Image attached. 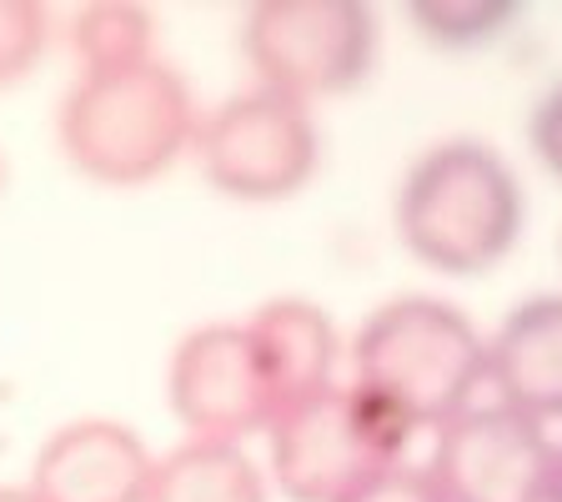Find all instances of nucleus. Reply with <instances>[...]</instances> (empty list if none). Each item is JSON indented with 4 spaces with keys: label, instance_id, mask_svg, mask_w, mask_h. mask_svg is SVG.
<instances>
[{
    "label": "nucleus",
    "instance_id": "nucleus-10",
    "mask_svg": "<svg viewBox=\"0 0 562 502\" xmlns=\"http://www.w3.org/2000/svg\"><path fill=\"white\" fill-rule=\"evenodd\" d=\"M246 342H251L261 387H267V398H271V417L281 408L322 392V387H331V372H337V332H331L327 312L316 302H302V297L267 302L246 322Z\"/></svg>",
    "mask_w": 562,
    "mask_h": 502
},
{
    "label": "nucleus",
    "instance_id": "nucleus-2",
    "mask_svg": "<svg viewBox=\"0 0 562 502\" xmlns=\"http://www.w3.org/2000/svg\"><path fill=\"white\" fill-rule=\"evenodd\" d=\"M196 101L166 60L126 70H81L56 111V141L95 187H146L196 141Z\"/></svg>",
    "mask_w": 562,
    "mask_h": 502
},
{
    "label": "nucleus",
    "instance_id": "nucleus-19",
    "mask_svg": "<svg viewBox=\"0 0 562 502\" xmlns=\"http://www.w3.org/2000/svg\"><path fill=\"white\" fill-rule=\"evenodd\" d=\"M548 502H562V443H558V462H552V498Z\"/></svg>",
    "mask_w": 562,
    "mask_h": 502
},
{
    "label": "nucleus",
    "instance_id": "nucleus-16",
    "mask_svg": "<svg viewBox=\"0 0 562 502\" xmlns=\"http://www.w3.org/2000/svg\"><path fill=\"white\" fill-rule=\"evenodd\" d=\"M341 502H447L442 488L432 482V472L427 468H412V462H397V468L376 472L367 488H357L351 498Z\"/></svg>",
    "mask_w": 562,
    "mask_h": 502
},
{
    "label": "nucleus",
    "instance_id": "nucleus-11",
    "mask_svg": "<svg viewBox=\"0 0 562 502\" xmlns=\"http://www.w3.org/2000/svg\"><path fill=\"white\" fill-rule=\"evenodd\" d=\"M487 382L497 402L538 422L562 417V297L522 302L487 342Z\"/></svg>",
    "mask_w": 562,
    "mask_h": 502
},
{
    "label": "nucleus",
    "instance_id": "nucleus-13",
    "mask_svg": "<svg viewBox=\"0 0 562 502\" xmlns=\"http://www.w3.org/2000/svg\"><path fill=\"white\" fill-rule=\"evenodd\" d=\"M70 51L81 70H126L156 60V15L136 0H91L70 15Z\"/></svg>",
    "mask_w": 562,
    "mask_h": 502
},
{
    "label": "nucleus",
    "instance_id": "nucleus-18",
    "mask_svg": "<svg viewBox=\"0 0 562 502\" xmlns=\"http://www.w3.org/2000/svg\"><path fill=\"white\" fill-rule=\"evenodd\" d=\"M0 502H41L31 488H0Z\"/></svg>",
    "mask_w": 562,
    "mask_h": 502
},
{
    "label": "nucleus",
    "instance_id": "nucleus-7",
    "mask_svg": "<svg viewBox=\"0 0 562 502\" xmlns=\"http://www.w3.org/2000/svg\"><path fill=\"white\" fill-rule=\"evenodd\" d=\"M558 443L507 402H472L437 427L432 482L447 502H548Z\"/></svg>",
    "mask_w": 562,
    "mask_h": 502
},
{
    "label": "nucleus",
    "instance_id": "nucleus-14",
    "mask_svg": "<svg viewBox=\"0 0 562 502\" xmlns=\"http://www.w3.org/2000/svg\"><path fill=\"white\" fill-rule=\"evenodd\" d=\"M517 5L503 0H422L412 5V25L427 46L442 51H477L513 25Z\"/></svg>",
    "mask_w": 562,
    "mask_h": 502
},
{
    "label": "nucleus",
    "instance_id": "nucleus-12",
    "mask_svg": "<svg viewBox=\"0 0 562 502\" xmlns=\"http://www.w3.org/2000/svg\"><path fill=\"white\" fill-rule=\"evenodd\" d=\"M146 502H267V478L241 443H201L187 437L156 457Z\"/></svg>",
    "mask_w": 562,
    "mask_h": 502
},
{
    "label": "nucleus",
    "instance_id": "nucleus-6",
    "mask_svg": "<svg viewBox=\"0 0 562 502\" xmlns=\"http://www.w3.org/2000/svg\"><path fill=\"white\" fill-rule=\"evenodd\" d=\"M241 51L257 86L312 105L367 81L376 15L357 0H261L246 11Z\"/></svg>",
    "mask_w": 562,
    "mask_h": 502
},
{
    "label": "nucleus",
    "instance_id": "nucleus-8",
    "mask_svg": "<svg viewBox=\"0 0 562 502\" xmlns=\"http://www.w3.org/2000/svg\"><path fill=\"white\" fill-rule=\"evenodd\" d=\"M166 392L176 422L201 443H246L271 422V398L246 342V322H206L187 332L166 367Z\"/></svg>",
    "mask_w": 562,
    "mask_h": 502
},
{
    "label": "nucleus",
    "instance_id": "nucleus-17",
    "mask_svg": "<svg viewBox=\"0 0 562 502\" xmlns=\"http://www.w3.org/2000/svg\"><path fill=\"white\" fill-rule=\"evenodd\" d=\"M527 131H532V152H538V161L562 181V81L538 101L532 126Z\"/></svg>",
    "mask_w": 562,
    "mask_h": 502
},
{
    "label": "nucleus",
    "instance_id": "nucleus-1",
    "mask_svg": "<svg viewBox=\"0 0 562 502\" xmlns=\"http://www.w3.org/2000/svg\"><path fill=\"white\" fill-rule=\"evenodd\" d=\"M407 257L442 277H482L522 236L527 201L517 171L487 141H437L407 166L392 201Z\"/></svg>",
    "mask_w": 562,
    "mask_h": 502
},
{
    "label": "nucleus",
    "instance_id": "nucleus-4",
    "mask_svg": "<svg viewBox=\"0 0 562 502\" xmlns=\"http://www.w3.org/2000/svg\"><path fill=\"white\" fill-rule=\"evenodd\" d=\"M412 427L362 382H331L267 422L271 478L292 502H341L407 462Z\"/></svg>",
    "mask_w": 562,
    "mask_h": 502
},
{
    "label": "nucleus",
    "instance_id": "nucleus-9",
    "mask_svg": "<svg viewBox=\"0 0 562 502\" xmlns=\"http://www.w3.org/2000/svg\"><path fill=\"white\" fill-rule=\"evenodd\" d=\"M156 457L136 427L111 417L66 422L41 443L25 488L41 502H146Z\"/></svg>",
    "mask_w": 562,
    "mask_h": 502
},
{
    "label": "nucleus",
    "instance_id": "nucleus-5",
    "mask_svg": "<svg viewBox=\"0 0 562 502\" xmlns=\"http://www.w3.org/2000/svg\"><path fill=\"white\" fill-rule=\"evenodd\" d=\"M191 156L211 191H222L226 201L271 207V201H292L316 176L322 131H316L312 105L251 86V91L226 96L196 121Z\"/></svg>",
    "mask_w": 562,
    "mask_h": 502
},
{
    "label": "nucleus",
    "instance_id": "nucleus-3",
    "mask_svg": "<svg viewBox=\"0 0 562 502\" xmlns=\"http://www.w3.org/2000/svg\"><path fill=\"white\" fill-rule=\"evenodd\" d=\"M351 367L357 382L412 427H442L468 412L487 382V342L457 306L437 297H397L362 322Z\"/></svg>",
    "mask_w": 562,
    "mask_h": 502
},
{
    "label": "nucleus",
    "instance_id": "nucleus-20",
    "mask_svg": "<svg viewBox=\"0 0 562 502\" xmlns=\"http://www.w3.org/2000/svg\"><path fill=\"white\" fill-rule=\"evenodd\" d=\"M0 191H5V161H0Z\"/></svg>",
    "mask_w": 562,
    "mask_h": 502
},
{
    "label": "nucleus",
    "instance_id": "nucleus-15",
    "mask_svg": "<svg viewBox=\"0 0 562 502\" xmlns=\"http://www.w3.org/2000/svg\"><path fill=\"white\" fill-rule=\"evenodd\" d=\"M50 46V11L35 0H0V86L25 81Z\"/></svg>",
    "mask_w": 562,
    "mask_h": 502
}]
</instances>
